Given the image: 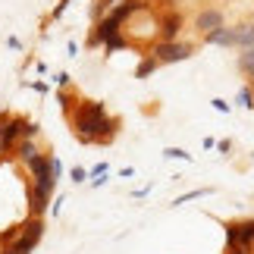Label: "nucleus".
Instances as JSON below:
<instances>
[{"mask_svg":"<svg viewBox=\"0 0 254 254\" xmlns=\"http://www.w3.org/2000/svg\"><path fill=\"white\" fill-rule=\"evenodd\" d=\"M116 126L120 123L113 116H107V107L101 101H85L72 113V129L82 144H110L116 135Z\"/></svg>","mask_w":254,"mask_h":254,"instance_id":"f257e3e1","label":"nucleus"},{"mask_svg":"<svg viewBox=\"0 0 254 254\" xmlns=\"http://www.w3.org/2000/svg\"><path fill=\"white\" fill-rule=\"evenodd\" d=\"M41 239H44V220H41V217H28V220L22 223V236H19L9 248H13L16 254H32Z\"/></svg>","mask_w":254,"mask_h":254,"instance_id":"f03ea898","label":"nucleus"},{"mask_svg":"<svg viewBox=\"0 0 254 254\" xmlns=\"http://www.w3.org/2000/svg\"><path fill=\"white\" fill-rule=\"evenodd\" d=\"M198 51L194 44H189V41H160L157 47L151 51V57L157 60L160 66L163 63H179V60H189V57Z\"/></svg>","mask_w":254,"mask_h":254,"instance_id":"7ed1b4c3","label":"nucleus"},{"mask_svg":"<svg viewBox=\"0 0 254 254\" xmlns=\"http://www.w3.org/2000/svg\"><path fill=\"white\" fill-rule=\"evenodd\" d=\"M25 129H28V120L25 116H9L3 123V132H0V154H9L19 141L25 138Z\"/></svg>","mask_w":254,"mask_h":254,"instance_id":"20e7f679","label":"nucleus"},{"mask_svg":"<svg viewBox=\"0 0 254 254\" xmlns=\"http://www.w3.org/2000/svg\"><path fill=\"white\" fill-rule=\"evenodd\" d=\"M28 173H32V185H41L47 191L57 189V179L51 173V154H38V157L28 163Z\"/></svg>","mask_w":254,"mask_h":254,"instance_id":"39448f33","label":"nucleus"},{"mask_svg":"<svg viewBox=\"0 0 254 254\" xmlns=\"http://www.w3.org/2000/svg\"><path fill=\"white\" fill-rule=\"evenodd\" d=\"M51 198H54V191L41 189V185H32L28 189V217H44L47 207H51Z\"/></svg>","mask_w":254,"mask_h":254,"instance_id":"423d86ee","label":"nucleus"},{"mask_svg":"<svg viewBox=\"0 0 254 254\" xmlns=\"http://www.w3.org/2000/svg\"><path fill=\"white\" fill-rule=\"evenodd\" d=\"M194 28L204 35H210V32H217V28H223V9L217 6H207V9H201L198 19H194Z\"/></svg>","mask_w":254,"mask_h":254,"instance_id":"0eeeda50","label":"nucleus"},{"mask_svg":"<svg viewBox=\"0 0 254 254\" xmlns=\"http://www.w3.org/2000/svg\"><path fill=\"white\" fill-rule=\"evenodd\" d=\"M144 6H148L144 0H120V3H116V6H113L107 16H110V19H116L120 25H126V19H129V16H135V13H138V9H144Z\"/></svg>","mask_w":254,"mask_h":254,"instance_id":"6e6552de","label":"nucleus"},{"mask_svg":"<svg viewBox=\"0 0 254 254\" xmlns=\"http://www.w3.org/2000/svg\"><path fill=\"white\" fill-rule=\"evenodd\" d=\"M179 28H182V13L170 9V13L160 19V38L163 41H176V38H179Z\"/></svg>","mask_w":254,"mask_h":254,"instance_id":"1a4fd4ad","label":"nucleus"},{"mask_svg":"<svg viewBox=\"0 0 254 254\" xmlns=\"http://www.w3.org/2000/svg\"><path fill=\"white\" fill-rule=\"evenodd\" d=\"M13 151H16V160H22L25 167H28V163H32L35 157H38V154H41V151H38V144H35V138H22V141H19Z\"/></svg>","mask_w":254,"mask_h":254,"instance_id":"9d476101","label":"nucleus"},{"mask_svg":"<svg viewBox=\"0 0 254 254\" xmlns=\"http://www.w3.org/2000/svg\"><path fill=\"white\" fill-rule=\"evenodd\" d=\"M204 41H207V44H223V47H236V32L223 25V28H217V32L204 35Z\"/></svg>","mask_w":254,"mask_h":254,"instance_id":"9b49d317","label":"nucleus"},{"mask_svg":"<svg viewBox=\"0 0 254 254\" xmlns=\"http://www.w3.org/2000/svg\"><path fill=\"white\" fill-rule=\"evenodd\" d=\"M239 245L254 254V220H242L239 223Z\"/></svg>","mask_w":254,"mask_h":254,"instance_id":"f8f14e48","label":"nucleus"},{"mask_svg":"<svg viewBox=\"0 0 254 254\" xmlns=\"http://www.w3.org/2000/svg\"><path fill=\"white\" fill-rule=\"evenodd\" d=\"M157 69H160V63L148 54V57H144V60L138 63V69H135V79H151V75L157 72Z\"/></svg>","mask_w":254,"mask_h":254,"instance_id":"ddd939ff","label":"nucleus"},{"mask_svg":"<svg viewBox=\"0 0 254 254\" xmlns=\"http://www.w3.org/2000/svg\"><path fill=\"white\" fill-rule=\"evenodd\" d=\"M236 32V47H254V25H239Z\"/></svg>","mask_w":254,"mask_h":254,"instance_id":"4468645a","label":"nucleus"},{"mask_svg":"<svg viewBox=\"0 0 254 254\" xmlns=\"http://www.w3.org/2000/svg\"><path fill=\"white\" fill-rule=\"evenodd\" d=\"M126 47H129V38H126L123 32H116V35H110L104 41V51L107 54H113V51H126Z\"/></svg>","mask_w":254,"mask_h":254,"instance_id":"2eb2a0df","label":"nucleus"},{"mask_svg":"<svg viewBox=\"0 0 254 254\" xmlns=\"http://www.w3.org/2000/svg\"><path fill=\"white\" fill-rule=\"evenodd\" d=\"M236 104L242 107V110H254V88H251V85L239 88V97H236Z\"/></svg>","mask_w":254,"mask_h":254,"instance_id":"dca6fc26","label":"nucleus"},{"mask_svg":"<svg viewBox=\"0 0 254 254\" xmlns=\"http://www.w3.org/2000/svg\"><path fill=\"white\" fill-rule=\"evenodd\" d=\"M239 66H242V72H245V75H254V47H245V54H242Z\"/></svg>","mask_w":254,"mask_h":254,"instance_id":"f3484780","label":"nucleus"},{"mask_svg":"<svg viewBox=\"0 0 254 254\" xmlns=\"http://www.w3.org/2000/svg\"><path fill=\"white\" fill-rule=\"evenodd\" d=\"M19 236H22V223H19V226H9L6 232H0V245H6V248H9Z\"/></svg>","mask_w":254,"mask_h":254,"instance_id":"a211bd4d","label":"nucleus"},{"mask_svg":"<svg viewBox=\"0 0 254 254\" xmlns=\"http://www.w3.org/2000/svg\"><path fill=\"white\" fill-rule=\"evenodd\" d=\"M204 194H210V189H198V191H191V194H182V198L173 201V207H179V204H189V201H194V198H204Z\"/></svg>","mask_w":254,"mask_h":254,"instance_id":"6ab92c4d","label":"nucleus"},{"mask_svg":"<svg viewBox=\"0 0 254 254\" xmlns=\"http://www.w3.org/2000/svg\"><path fill=\"white\" fill-rule=\"evenodd\" d=\"M163 154H167V157H173V160H191V154L182 151V148H167Z\"/></svg>","mask_w":254,"mask_h":254,"instance_id":"aec40b11","label":"nucleus"},{"mask_svg":"<svg viewBox=\"0 0 254 254\" xmlns=\"http://www.w3.org/2000/svg\"><path fill=\"white\" fill-rule=\"evenodd\" d=\"M69 176H72V182H79V185H82V182L88 179V170H82V167H75V170H72Z\"/></svg>","mask_w":254,"mask_h":254,"instance_id":"412c9836","label":"nucleus"},{"mask_svg":"<svg viewBox=\"0 0 254 254\" xmlns=\"http://www.w3.org/2000/svg\"><path fill=\"white\" fill-rule=\"evenodd\" d=\"M51 173H54V179H60V173H63V167H60L57 157H51Z\"/></svg>","mask_w":254,"mask_h":254,"instance_id":"4be33fe9","label":"nucleus"},{"mask_svg":"<svg viewBox=\"0 0 254 254\" xmlns=\"http://www.w3.org/2000/svg\"><path fill=\"white\" fill-rule=\"evenodd\" d=\"M213 107H217L220 113H229V104H226V101H220V97H217V101H213Z\"/></svg>","mask_w":254,"mask_h":254,"instance_id":"5701e85b","label":"nucleus"},{"mask_svg":"<svg viewBox=\"0 0 254 254\" xmlns=\"http://www.w3.org/2000/svg\"><path fill=\"white\" fill-rule=\"evenodd\" d=\"M57 85H60V88H66V85H69V75H66V72H60V75H57V79H54Z\"/></svg>","mask_w":254,"mask_h":254,"instance_id":"b1692460","label":"nucleus"},{"mask_svg":"<svg viewBox=\"0 0 254 254\" xmlns=\"http://www.w3.org/2000/svg\"><path fill=\"white\" fill-rule=\"evenodd\" d=\"M104 173H107V163H97V167L88 173V176H104Z\"/></svg>","mask_w":254,"mask_h":254,"instance_id":"393cba45","label":"nucleus"},{"mask_svg":"<svg viewBox=\"0 0 254 254\" xmlns=\"http://www.w3.org/2000/svg\"><path fill=\"white\" fill-rule=\"evenodd\" d=\"M6 120H9V116H0V132H3V123H6Z\"/></svg>","mask_w":254,"mask_h":254,"instance_id":"a878e982","label":"nucleus"},{"mask_svg":"<svg viewBox=\"0 0 254 254\" xmlns=\"http://www.w3.org/2000/svg\"><path fill=\"white\" fill-rule=\"evenodd\" d=\"M0 254H16V251H13V248H3V251H0Z\"/></svg>","mask_w":254,"mask_h":254,"instance_id":"bb28decb","label":"nucleus"},{"mask_svg":"<svg viewBox=\"0 0 254 254\" xmlns=\"http://www.w3.org/2000/svg\"><path fill=\"white\" fill-rule=\"evenodd\" d=\"M251 88H254V75H251Z\"/></svg>","mask_w":254,"mask_h":254,"instance_id":"cd10ccee","label":"nucleus"}]
</instances>
